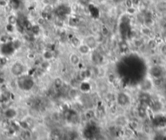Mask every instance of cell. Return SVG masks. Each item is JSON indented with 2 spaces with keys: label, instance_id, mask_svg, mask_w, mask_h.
<instances>
[{
  "label": "cell",
  "instance_id": "9c48e42d",
  "mask_svg": "<svg viewBox=\"0 0 166 140\" xmlns=\"http://www.w3.org/2000/svg\"><path fill=\"white\" fill-rule=\"evenodd\" d=\"M18 116L17 110L12 107H8L3 111V117L7 120H13Z\"/></svg>",
  "mask_w": 166,
  "mask_h": 140
},
{
  "label": "cell",
  "instance_id": "7a4b0ae2",
  "mask_svg": "<svg viewBox=\"0 0 166 140\" xmlns=\"http://www.w3.org/2000/svg\"><path fill=\"white\" fill-rule=\"evenodd\" d=\"M148 76L152 79H161L165 78L166 73V70L165 67L161 64H153L149 67Z\"/></svg>",
  "mask_w": 166,
  "mask_h": 140
},
{
  "label": "cell",
  "instance_id": "ac0fdd59",
  "mask_svg": "<svg viewBox=\"0 0 166 140\" xmlns=\"http://www.w3.org/2000/svg\"><path fill=\"white\" fill-rule=\"evenodd\" d=\"M164 42H165V43H166V37L165 38V39H164Z\"/></svg>",
  "mask_w": 166,
  "mask_h": 140
},
{
  "label": "cell",
  "instance_id": "30bf717a",
  "mask_svg": "<svg viewBox=\"0 0 166 140\" xmlns=\"http://www.w3.org/2000/svg\"><path fill=\"white\" fill-rule=\"evenodd\" d=\"M5 22H6V24L12 25H14V26H17L18 18L16 15L10 13L9 15H8V16H6Z\"/></svg>",
  "mask_w": 166,
  "mask_h": 140
},
{
  "label": "cell",
  "instance_id": "e0dca14e",
  "mask_svg": "<svg viewBox=\"0 0 166 140\" xmlns=\"http://www.w3.org/2000/svg\"><path fill=\"white\" fill-rule=\"evenodd\" d=\"M4 29V25H3V23L2 21H0V34H1V32L3 31V30Z\"/></svg>",
  "mask_w": 166,
  "mask_h": 140
},
{
  "label": "cell",
  "instance_id": "52a82bcc",
  "mask_svg": "<svg viewBox=\"0 0 166 140\" xmlns=\"http://www.w3.org/2000/svg\"><path fill=\"white\" fill-rule=\"evenodd\" d=\"M69 63L73 67H78L82 63V56H80L78 51H73L69 56Z\"/></svg>",
  "mask_w": 166,
  "mask_h": 140
},
{
  "label": "cell",
  "instance_id": "3957f363",
  "mask_svg": "<svg viewBox=\"0 0 166 140\" xmlns=\"http://www.w3.org/2000/svg\"><path fill=\"white\" fill-rule=\"evenodd\" d=\"M116 104L121 108H126L131 104V97L126 92H118L116 95Z\"/></svg>",
  "mask_w": 166,
  "mask_h": 140
},
{
  "label": "cell",
  "instance_id": "2e32d148",
  "mask_svg": "<svg viewBox=\"0 0 166 140\" xmlns=\"http://www.w3.org/2000/svg\"><path fill=\"white\" fill-rule=\"evenodd\" d=\"M159 51L160 53L163 57H165L166 58V43L163 42L160 46H159Z\"/></svg>",
  "mask_w": 166,
  "mask_h": 140
},
{
  "label": "cell",
  "instance_id": "277c9868",
  "mask_svg": "<svg viewBox=\"0 0 166 140\" xmlns=\"http://www.w3.org/2000/svg\"><path fill=\"white\" fill-rule=\"evenodd\" d=\"M16 85L17 87L23 91H30L34 86V82L31 79L28 78V77L25 75H23L21 77H19L16 78Z\"/></svg>",
  "mask_w": 166,
  "mask_h": 140
},
{
  "label": "cell",
  "instance_id": "8fae6325",
  "mask_svg": "<svg viewBox=\"0 0 166 140\" xmlns=\"http://www.w3.org/2000/svg\"><path fill=\"white\" fill-rule=\"evenodd\" d=\"M156 9L159 13L166 14V0H160L156 5Z\"/></svg>",
  "mask_w": 166,
  "mask_h": 140
},
{
  "label": "cell",
  "instance_id": "7c38bea8",
  "mask_svg": "<svg viewBox=\"0 0 166 140\" xmlns=\"http://www.w3.org/2000/svg\"><path fill=\"white\" fill-rule=\"evenodd\" d=\"M145 41L142 38H134L132 40V45L138 49H140L142 47L145 46Z\"/></svg>",
  "mask_w": 166,
  "mask_h": 140
},
{
  "label": "cell",
  "instance_id": "8992f818",
  "mask_svg": "<svg viewBox=\"0 0 166 140\" xmlns=\"http://www.w3.org/2000/svg\"><path fill=\"white\" fill-rule=\"evenodd\" d=\"M154 87L152 79L149 76H147L146 78H144L139 84V88L140 91L143 92H149L152 88Z\"/></svg>",
  "mask_w": 166,
  "mask_h": 140
},
{
  "label": "cell",
  "instance_id": "9a60e30c",
  "mask_svg": "<svg viewBox=\"0 0 166 140\" xmlns=\"http://www.w3.org/2000/svg\"><path fill=\"white\" fill-rule=\"evenodd\" d=\"M54 84H55V86L56 88H61L64 85V80L60 77H57L54 80Z\"/></svg>",
  "mask_w": 166,
  "mask_h": 140
},
{
  "label": "cell",
  "instance_id": "ba28073f",
  "mask_svg": "<svg viewBox=\"0 0 166 140\" xmlns=\"http://www.w3.org/2000/svg\"><path fill=\"white\" fill-rule=\"evenodd\" d=\"M76 50L79 55L82 56H87L91 55L92 52H93V51L91 49V47L83 42H82V43L76 48Z\"/></svg>",
  "mask_w": 166,
  "mask_h": 140
},
{
  "label": "cell",
  "instance_id": "5b68a950",
  "mask_svg": "<svg viewBox=\"0 0 166 140\" xmlns=\"http://www.w3.org/2000/svg\"><path fill=\"white\" fill-rule=\"evenodd\" d=\"M82 42L88 45L92 51H95L99 45V40L97 38V36L95 34L86 35L82 38Z\"/></svg>",
  "mask_w": 166,
  "mask_h": 140
},
{
  "label": "cell",
  "instance_id": "6da1fadb",
  "mask_svg": "<svg viewBox=\"0 0 166 140\" xmlns=\"http://www.w3.org/2000/svg\"><path fill=\"white\" fill-rule=\"evenodd\" d=\"M27 66L26 65L22 62L21 60H15V61L11 64L9 67V71L10 74L14 78H17L19 77H21L23 75H25L27 73Z\"/></svg>",
  "mask_w": 166,
  "mask_h": 140
},
{
  "label": "cell",
  "instance_id": "4fadbf2b",
  "mask_svg": "<svg viewBox=\"0 0 166 140\" xmlns=\"http://www.w3.org/2000/svg\"><path fill=\"white\" fill-rule=\"evenodd\" d=\"M43 60L45 61H50V60H53V58H54V54L51 51H50V50H45L43 51Z\"/></svg>",
  "mask_w": 166,
  "mask_h": 140
},
{
  "label": "cell",
  "instance_id": "5bb4252c",
  "mask_svg": "<svg viewBox=\"0 0 166 140\" xmlns=\"http://www.w3.org/2000/svg\"><path fill=\"white\" fill-rule=\"evenodd\" d=\"M152 108L156 113H158L162 109V104L160 101H155V102H153L152 104Z\"/></svg>",
  "mask_w": 166,
  "mask_h": 140
}]
</instances>
